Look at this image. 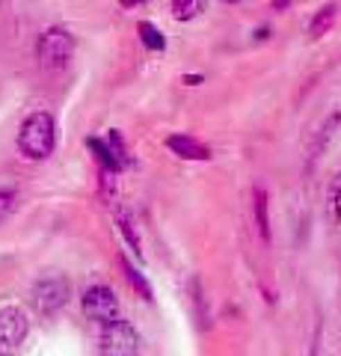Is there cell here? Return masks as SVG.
Here are the masks:
<instances>
[{
  "label": "cell",
  "mask_w": 341,
  "mask_h": 356,
  "mask_svg": "<svg viewBox=\"0 0 341 356\" xmlns=\"http://www.w3.org/2000/svg\"><path fill=\"white\" fill-rule=\"evenodd\" d=\"M57 146V125H53V116L45 110H36L21 122L18 131V152L24 154L27 161H45L48 154Z\"/></svg>",
  "instance_id": "6da1fadb"
},
{
  "label": "cell",
  "mask_w": 341,
  "mask_h": 356,
  "mask_svg": "<svg viewBox=\"0 0 341 356\" xmlns=\"http://www.w3.org/2000/svg\"><path fill=\"white\" fill-rule=\"evenodd\" d=\"M72 54H74V36L63 27H48L36 39V60L45 69H63V65H69Z\"/></svg>",
  "instance_id": "7a4b0ae2"
},
{
  "label": "cell",
  "mask_w": 341,
  "mask_h": 356,
  "mask_svg": "<svg viewBox=\"0 0 341 356\" xmlns=\"http://www.w3.org/2000/svg\"><path fill=\"white\" fill-rule=\"evenodd\" d=\"M140 350V332L131 321L119 315L116 321L101 324V353L104 356H137Z\"/></svg>",
  "instance_id": "3957f363"
},
{
  "label": "cell",
  "mask_w": 341,
  "mask_h": 356,
  "mask_svg": "<svg viewBox=\"0 0 341 356\" xmlns=\"http://www.w3.org/2000/svg\"><path fill=\"white\" fill-rule=\"evenodd\" d=\"M69 297H72V285L60 273L42 276V280L33 285V306H36V312L45 318L57 315V312L69 303Z\"/></svg>",
  "instance_id": "277c9868"
},
{
  "label": "cell",
  "mask_w": 341,
  "mask_h": 356,
  "mask_svg": "<svg viewBox=\"0 0 341 356\" xmlns=\"http://www.w3.org/2000/svg\"><path fill=\"white\" fill-rule=\"evenodd\" d=\"M81 306L86 312V318L98 321V324H107V321L119 318V300L110 285H90L81 297Z\"/></svg>",
  "instance_id": "5b68a950"
},
{
  "label": "cell",
  "mask_w": 341,
  "mask_h": 356,
  "mask_svg": "<svg viewBox=\"0 0 341 356\" xmlns=\"http://www.w3.org/2000/svg\"><path fill=\"white\" fill-rule=\"evenodd\" d=\"M27 330H30V321L24 315V309H18V306L0 309V348L3 350L18 348L27 339Z\"/></svg>",
  "instance_id": "8992f818"
},
{
  "label": "cell",
  "mask_w": 341,
  "mask_h": 356,
  "mask_svg": "<svg viewBox=\"0 0 341 356\" xmlns=\"http://www.w3.org/2000/svg\"><path fill=\"white\" fill-rule=\"evenodd\" d=\"M167 146L184 161H208L211 158L208 146H202V143L193 140V137H187V134H172V137H167Z\"/></svg>",
  "instance_id": "52a82bcc"
},
{
  "label": "cell",
  "mask_w": 341,
  "mask_h": 356,
  "mask_svg": "<svg viewBox=\"0 0 341 356\" xmlns=\"http://www.w3.org/2000/svg\"><path fill=\"white\" fill-rule=\"evenodd\" d=\"M252 217H256V229L264 243H270V205H267V191L256 187L252 191Z\"/></svg>",
  "instance_id": "ba28073f"
},
{
  "label": "cell",
  "mask_w": 341,
  "mask_h": 356,
  "mask_svg": "<svg viewBox=\"0 0 341 356\" xmlns=\"http://www.w3.org/2000/svg\"><path fill=\"white\" fill-rule=\"evenodd\" d=\"M119 261H122V270H125V280L131 282V288H134V291L142 297V300H151V285L146 282V276H142L140 270H137V267L134 264H131L128 259H125V255H122V259H119Z\"/></svg>",
  "instance_id": "9c48e42d"
},
{
  "label": "cell",
  "mask_w": 341,
  "mask_h": 356,
  "mask_svg": "<svg viewBox=\"0 0 341 356\" xmlns=\"http://www.w3.org/2000/svg\"><path fill=\"white\" fill-rule=\"evenodd\" d=\"M86 146H90L92 152H95V161L101 163V170H107V172H119L122 166L116 163V158L110 154V149H107V143H101V140H95V137H90L86 140Z\"/></svg>",
  "instance_id": "30bf717a"
},
{
  "label": "cell",
  "mask_w": 341,
  "mask_h": 356,
  "mask_svg": "<svg viewBox=\"0 0 341 356\" xmlns=\"http://www.w3.org/2000/svg\"><path fill=\"white\" fill-rule=\"evenodd\" d=\"M338 122H341V113H333V116L324 122L321 131H317V137H315V143H312V149H309V158H317L321 149H326V143H329V137H333V131H335Z\"/></svg>",
  "instance_id": "8fae6325"
},
{
  "label": "cell",
  "mask_w": 341,
  "mask_h": 356,
  "mask_svg": "<svg viewBox=\"0 0 341 356\" xmlns=\"http://www.w3.org/2000/svg\"><path fill=\"white\" fill-rule=\"evenodd\" d=\"M205 9V0H172V15L178 21H193Z\"/></svg>",
  "instance_id": "7c38bea8"
},
{
  "label": "cell",
  "mask_w": 341,
  "mask_h": 356,
  "mask_svg": "<svg viewBox=\"0 0 341 356\" xmlns=\"http://www.w3.org/2000/svg\"><path fill=\"white\" fill-rule=\"evenodd\" d=\"M140 36H142V44H146L149 51H163V33L155 27V24H149V21H142L140 24Z\"/></svg>",
  "instance_id": "4fadbf2b"
},
{
  "label": "cell",
  "mask_w": 341,
  "mask_h": 356,
  "mask_svg": "<svg viewBox=\"0 0 341 356\" xmlns=\"http://www.w3.org/2000/svg\"><path fill=\"white\" fill-rule=\"evenodd\" d=\"M107 149L116 158L119 166H128V152H125V143H122V137H119V131H110L107 134Z\"/></svg>",
  "instance_id": "5bb4252c"
},
{
  "label": "cell",
  "mask_w": 341,
  "mask_h": 356,
  "mask_svg": "<svg viewBox=\"0 0 341 356\" xmlns=\"http://www.w3.org/2000/svg\"><path fill=\"white\" fill-rule=\"evenodd\" d=\"M333 18H335V6L333 3H329V6H324L321 9V13H317L315 15V21H312V36H321V33L324 30H329V24H333Z\"/></svg>",
  "instance_id": "9a60e30c"
},
{
  "label": "cell",
  "mask_w": 341,
  "mask_h": 356,
  "mask_svg": "<svg viewBox=\"0 0 341 356\" xmlns=\"http://www.w3.org/2000/svg\"><path fill=\"white\" fill-rule=\"evenodd\" d=\"M119 229H122V235H125V241L134 247V252L137 255H142V250H140V238H137V229H134V222H131L125 214H119Z\"/></svg>",
  "instance_id": "2e32d148"
},
{
  "label": "cell",
  "mask_w": 341,
  "mask_h": 356,
  "mask_svg": "<svg viewBox=\"0 0 341 356\" xmlns=\"http://www.w3.org/2000/svg\"><path fill=\"white\" fill-rule=\"evenodd\" d=\"M18 202L15 191H0V220H6L9 214H13V208Z\"/></svg>",
  "instance_id": "e0dca14e"
},
{
  "label": "cell",
  "mask_w": 341,
  "mask_h": 356,
  "mask_svg": "<svg viewBox=\"0 0 341 356\" xmlns=\"http://www.w3.org/2000/svg\"><path fill=\"white\" fill-rule=\"evenodd\" d=\"M341 202V172L335 175V181H333V187H329V205H338Z\"/></svg>",
  "instance_id": "ac0fdd59"
},
{
  "label": "cell",
  "mask_w": 341,
  "mask_h": 356,
  "mask_svg": "<svg viewBox=\"0 0 341 356\" xmlns=\"http://www.w3.org/2000/svg\"><path fill=\"white\" fill-rule=\"evenodd\" d=\"M119 3L128 6V9H134V6H140V3H142V0H119Z\"/></svg>",
  "instance_id": "d6986e66"
},
{
  "label": "cell",
  "mask_w": 341,
  "mask_h": 356,
  "mask_svg": "<svg viewBox=\"0 0 341 356\" xmlns=\"http://www.w3.org/2000/svg\"><path fill=\"white\" fill-rule=\"evenodd\" d=\"M309 356H317V339H315V344H312V353Z\"/></svg>",
  "instance_id": "ffe728a7"
},
{
  "label": "cell",
  "mask_w": 341,
  "mask_h": 356,
  "mask_svg": "<svg viewBox=\"0 0 341 356\" xmlns=\"http://www.w3.org/2000/svg\"><path fill=\"white\" fill-rule=\"evenodd\" d=\"M0 356H6V350H3V348H0Z\"/></svg>",
  "instance_id": "44dd1931"
},
{
  "label": "cell",
  "mask_w": 341,
  "mask_h": 356,
  "mask_svg": "<svg viewBox=\"0 0 341 356\" xmlns=\"http://www.w3.org/2000/svg\"><path fill=\"white\" fill-rule=\"evenodd\" d=\"M232 3H235V0H232Z\"/></svg>",
  "instance_id": "7402d4cb"
}]
</instances>
